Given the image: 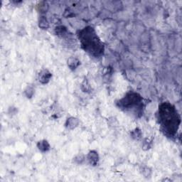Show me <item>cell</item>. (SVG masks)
<instances>
[{"label": "cell", "instance_id": "30bf717a", "mask_svg": "<svg viewBox=\"0 0 182 182\" xmlns=\"http://www.w3.org/2000/svg\"><path fill=\"white\" fill-rule=\"evenodd\" d=\"M34 94V89L31 86H27L24 90V95L27 98H31Z\"/></svg>", "mask_w": 182, "mask_h": 182}, {"label": "cell", "instance_id": "8fae6325", "mask_svg": "<svg viewBox=\"0 0 182 182\" xmlns=\"http://www.w3.org/2000/svg\"><path fill=\"white\" fill-rule=\"evenodd\" d=\"M81 89H82V90L85 92H90L91 87L90 84H89L88 82H87V80H83V82L82 84H81Z\"/></svg>", "mask_w": 182, "mask_h": 182}, {"label": "cell", "instance_id": "4fadbf2b", "mask_svg": "<svg viewBox=\"0 0 182 182\" xmlns=\"http://www.w3.org/2000/svg\"><path fill=\"white\" fill-rule=\"evenodd\" d=\"M142 174H143V175L145 176V177H146V178H148V177H150V176H151L152 171H151V170L150 169L146 167V168L143 169Z\"/></svg>", "mask_w": 182, "mask_h": 182}, {"label": "cell", "instance_id": "52a82bcc", "mask_svg": "<svg viewBox=\"0 0 182 182\" xmlns=\"http://www.w3.org/2000/svg\"><path fill=\"white\" fill-rule=\"evenodd\" d=\"M48 9H49V4L46 1H41L37 5V10L41 14L46 13L48 11Z\"/></svg>", "mask_w": 182, "mask_h": 182}, {"label": "cell", "instance_id": "7c38bea8", "mask_svg": "<svg viewBox=\"0 0 182 182\" xmlns=\"http://www.w3.org/2000/svg\"><path fill=\"white\" fill-rule=\"evenodd\" d=\"M85 159V157L83 154H80L77 155L74 159V161H75V163H77L78 164H81Z\"/></svg>", "mask_w": 182, "mask_h": 182}, {"label": "cell", "instance_id": "ba28073f", "mask_svg": "<svg viewBox=\"0 0 182 182\" xmlns=\"http://www.w3.org/2000/svg\"><path fill=\"white\" fill-rule=\"evenodd\" d=\"M55 33L57 36H63L67 33V29L63 26H58L55 29Z\"/></svg>", "mask_w": 182, "mask_h": 182}, {"label": "cell", "instance_id": "9c48e42d", "mask_svg": "<svg viewBox=\"0 0 182 182\" xmlns=\"http://www.w3.org/2000/svg\"><path fill=\"white\" fill-rule=\"evenodd\" d=\"M130 135L134 140H140L142 137V132L139 128H136L131 132Z\"/></svg>", "mask_w": 182, "mask_h": 182}, {"label": "cell", "instance_id": "7a4b0ae2", "mask_svg": "<svg viewBox=\"0 0 182 182\" xmlns=\"http://www.w3.org/2000/svg\"><path fill=\"white\" fill-rule=\"evenodd\" d=\"M52 77V74L49 71L44 69L42 70L39 74V80L41 83L46 84L50 81L51 78Z\"/></svg>", "mask_w": 182, "mask_h": 182}, {"label": "cell", "instance_id": "5b68a950", "mask_svg": "<svg viewBox=\"0 0 182 182\" xmlns=\"http://www.w3.org/2000/svg\"><path fill=\"white\" fill-rule=\"evenodd\" d=\"M80 61L78 59H76V58L73 57L70 58V59H68V67L70 68L71 70L72 71L75 70V69L80 66Z\"/></svg>", "mask_w": 182, "mask_h": 182}, {"label": "cell", "instance_id": "277c9868", "mask_svg": "<svg viewBox=\"0 0 182 182\" xmlns=\"http://www.w3.org/2000/svg\"><path fill=\"white\" fill-rule=\"evenodd\" d=\"M37 147L41 152H46L50 150V145H49V143L48 142L47 140H43L38 142Z\"/></svg>", "mask_w": 182, "mask_h": 182}, {"label": "cell", "instance_id": "3957f363", "mask_svg": "<svg viewBox=\"0 0 182 182\" xmlns=\"http://www.w3.org/2000/svg\"><path fill=\"white\" fill-rule=\"evenodd\" d=\"M79 125V120L76 117H70L66 120V127L69 130H73L75 127H77Z\"/></svg>", "mask_w": 182, "mask_h": 182}, {"label": "cell", "instance_id": "6da1fadb", "mask_svg": "<svg viewBox=\"0 0 182 182\" xmlns=\"http://www.w3.org/2000/svg\"><path fill=\"white\" fill-rule=\"evenodd\" d=\"M99 159L98 153L95 150H91L87 154V159L92 166H96L99 162Z\"/></svg>", "mask_w": 182, "mask_h": 182}, {"label": "cell", "instance_id": "8992f818", "mask_svg": "<svg viewBox=\"0 0 182 182\" xmlns=\"http://www.w3.org/2000/svg\"><path fill=\"white\" fill-rule=\"evenodd\" d=\"M39 26L42 29H47L49 27V22L45 16H41L39 19Z\"/></svg>", "mask_w": 182, "mask_h": 182}]
</instances>
